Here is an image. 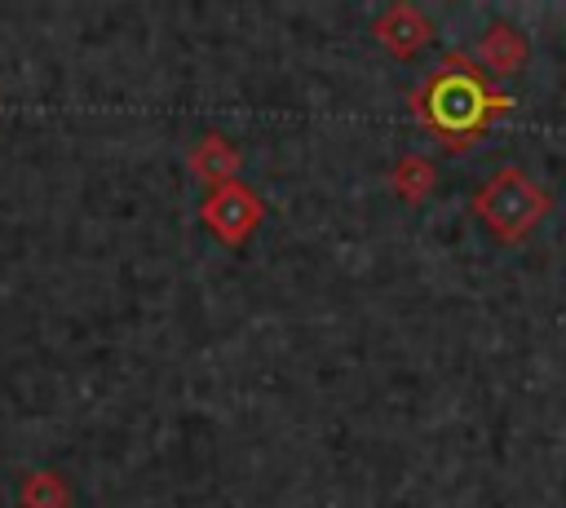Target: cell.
Segmentation results:
<instances>
[{
	"instance_id": "cell-1",
	"label": "cell",
	"mask_w": 566,
	"mask_h": 508,
	"mask_svg": "<svg viewBox=\"0 0 566 508\" xmlns=\"http://www.w3.org/2000/svg\"><path fill=\"white\" fill-rule=\"evenodd\" d=\"M509 97L491 93L482 84V75L464 62V57H447L416 93V115L438 133L447 137V146H464L473 133L486 128V119L495 110H504Z\"/></svg>"
},
{
	"instance_id": "cell-2",
	"label": "cell",
	"mask_w": 566,
	"mask_h": 508,
	"mask_svg": "<svg viewBox=\"0 0 566 508\" xmlns=\"http://www.w3.org/2000/svg\"><path fill=\"white\" fill-rule=\"evenodd\" d=\"M473 212L478 221L504 239L517 243L535 230V221L548 212V194L522 172V168H495L478 190H473Z\"/></svg>"
},
{
	"instance_id": "cell-3",
	"label": "cell",
	"mask_w": 566,
	"mask_h": 508,
	"mask_svg": "<svg viewBox=\"0 0 566 508\" xmlns=\"http://www.w3.org/2000/svg\"><path fill=\"white\" fill-rule=\"evenodd\" d=\"M203 221L217 239L226 243H243L256 225H261V199L243 186V181H226L212 186V194L203 199Z\"/></svg>"
},
{
	"instance_id": "cell-4",
	"label": "cell",
	"mask_w": 566,
	"mask_h": 508,
	"mask_svg": "<svg viewBox=\"0 0 566 508\" xmlns=\"http://www.w3.org/2000/svg\"><path fill=\"white\" fill-rule=\"evenodd\" d=\"M376 40L394 53V57H411V53H420V44L433 35V27H429V18L416 9V4H389L380 18H376Z\"/></svg>"
},
{
	"instance_id": "cell-5",
	"label": "cell",
	"mask_w": 566,
	"mask_h": 508,
	"mask_svg": "<svg viewBox=\"0 0 566 508\" xmlns=\"http://www.w3.org/2000/svg\"><path fill=\"white\" fill-rule=\"evenodd\" d=\"M526 35L517 31V27H509V22H495V27H486L482 35H478V44H473V57L491 71V75H517L522 66H526Z\"/></svg>"
},
{
	"instance_id": "cell-6",
	"label": "cell",
	"mask_w": 566,
	"mask_h": 508,
	"mask_svg": "<svg viewBox=\"0 0 566 508\" xmlns=\"http://www.w3.org/2000/svg\"><path fill=\"white\" fill-rule=\"evenodd\" d=\"M234 146L226 141V137H217V133H208L199 146H195V155H190V168L208 181V186H226V181H234Z\"/></svg>"
},
{
	"instance_id": "cell-7",
	"label": "cell",
	"mask_w": 566,
	"mask_h": 508,
	"mask_svg": "<svg viewBox=\"0 0 566 508\" xmlns=\"http://www.w3.org/2000/svg\"><path fill=\"white\" fill-rule=\"evenodd\" d=\"M71 490L53 477V473H31L22 481V508H66Z\"/></svg>"
},
{
	"instance_id": "cell-8",
	"label": "cell",
	"mask_w": 566,
	"mask_h": 508,
	"mask_svg": "<svg viewBox=\"0 0 566 508\" xmlns=\"http://www.w3.org/2000/svg\"><path fill=\"white\" fill-rule=\"evenodd\" d=\"M394 186H398L407 199H420V194L433 186V163L420 159V155H407V159L398 163V172H394Z\"/></svg>"
}]
</instances>
